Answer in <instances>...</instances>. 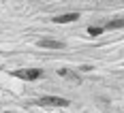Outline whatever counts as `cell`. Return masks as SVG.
<instances>
[{"label":"cell","mask_w":124,"mask_h":113,"mask_svg":"<svg viewBox=\"0 0 124 113\" xmlns=\"http://www.w3.org/2000/svg\"><path fill=\"white\" fill-rule=\"evenodd\" d=\"M37 105H51V107H69V100L66 98H60V96H41L37 100Z\"/></svg>","instance_id":"6da1fadb"},{"label":"cell","mask_w":124,"mask_h":113,"mask_svg":"<svg viewBox=\"0 0 124 113\" xmlns=\"http://www.w3.org/2000/svg\"><path fill=\"white\" fill-rule=\"evenodd\" d=\"M13 75L19 77V79H28V81H32V79L43 77V71H39V68H26V71H15Z\"/></svg>","instance_id":"7a4b0ae2"},{"label":"cell","mask_w":124,"mask_h":113,"mask_svg":"<svg viewBox=\"0 0 124 113\" xmlns=\"http://www.w3.org/2000/svg\"><path fill=\"white\" fill-rule=\"evenodd\" d=\"M77 19H79L77 13H66V15H58V17H54V24H69V21H77Z\"/></svg>","instance_id":"3957f363"},{"label":"cell","mask_w":124,"mask_h":113,"mask_svg":"<svg viewBox=\"0 0 124 113\" xmlns=\"http://www.w3.org/2000/svg\"><path fill=\"white\" fill-rule=\"evenodd\" d=\"M39 47H51V49H62L64 43L62 41H51V38H41L39 41Z\"/></svg>","instance_id":"277c9868"},{"label":"cell","mask_w":124,"mask_h":113,"mask_svg":"<svg viewBox=\"0 0 124 113\" xmlns=\"http://www.w3.org/2000/svg\"><path fill=\"white\" fill-rule=\"evenodd\" d=\"M58 75H60V77H66V79H73L75 83H79V77H77V73L69 71V68H60V71H58Z\"/></svg>","instance_id":"5b68a950"},{"label":"cell","mask_w":124,"mask_h":113,"mask_svg":"<svg viewBox=\"0 0 124 113\" xmlns=\"http://www.w3.org/2000/svg\"><path fill=\"white\" fill-rule=\"evenodd\" d=\"M107 30H113V28H124V19H113V21H107L105 26Z\"/></svg>","instance_id":"8992f818"},{"label":"cell","mask_w":124,"mask_h":113,"mask_svg":"<svg viewBox=\"0 0 124 113\" xmlns=\"http://www.w3.org/2000/svg\"><path fill=\"white\" fill-rule=\"evenodd\" d=\"M88 34H90V36H99V34H103V28H96V26L92 28V26H90V28H88Z\"/></svg>","instance_id":"52a82bcc"}]
</instances>
